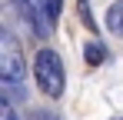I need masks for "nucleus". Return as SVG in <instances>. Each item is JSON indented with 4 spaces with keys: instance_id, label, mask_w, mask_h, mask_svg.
<instances>
[{
    "instance_id": "39448f33",
    "label": "nucleus",
    "mask_w": 123,
    "mask_h": 120,
    "mask_svg": "<svg viewBox=\"0 0 123 120\" xmlns=\"http://www.w3.org/2000/svg\"><path fill=\"white\" fill-rule=\"evenodd\" d=\"M77 10H80V17H83V23H86L90 30H97V23H93V17H90V0H80V3H77Z\"/></svg>"
},
{
    "instance_id": "f257e3e1",
    "label": "nucleus",
    "mask_w": 123,
    "mask_h": 120,
    "mask_svg": "<svg viewBox=\"0 0 123 120\" xmlns=\"http://www.w3.org/2000/svg\"><path fill=\"white\" fill-rule=\"evenodd\" d=\"M27 77V60L20 53V43L13 40V33H0V83H3V100L20 97V83Z\"/></svg>"
},
{
    "instance_id": "423d86ee",
    "label": "nucleus",
    "mask_w": 123,
    "mask_h": 120,
    "mask_svg": "<svg viewBox=\"0 0 123 120\" xmlns=\"http://www.w3.org/2000/svg\"><path fill=\"white\" fill-rule=\"evenodd\" d=\"M0 120H20V117H17V110H13V103H10V100H3V103H0Z\"/></svg>"
},
{
    "instance_id": "0eeeda50",
    "label": "nucleus",
    "mask_w": 123,
    "mask_h": 120,
    "mask_svg": "<svg viewBox=\"0 0 123 120\" xmlns=\"http://www.w3.org/2000/svg\"><path fill=\"white\" fill-rule=\"evenodd\" d=\"M30 120H60V117H57V113H50V110H33Z\"/></svg>"
},
{
    "instance_id": "f03ea898",
    "label": "nucleus",
    "mask_w": 123,
    "mask_h": 120,
    "mask_svg": "<svg viewBox=\"0 0 123 120\" xmlns=\"http://www.w3.org/2000/svg\"><path fill=\"white\" fill-rule=\"evenodd\" d=\"M33 77H37V87H40L43 97H50V100L63 97V87H67V70H63L60 53H53L50 47H43L40 53L33 57Z\"/></svg>"
},
{
    "instance_id": "20e7f679",
    "label": "nucleus",
    "mask_w": 123,
    "mask_h": 120,
    "mask_svg": "<svg viewBox=\"0 0 123 120\" xmlns=\"http://www.w3.org/2000/svg\"><path fill=\"white\" fill-rule=\"evenodd\" d=\"M83 57H86L90 67H97L100 60H106V47H103L100 40H90V43H86V50H83Z\"/></svg>"
},
{
    "instance_id": "6e6552de",
    "label": "nucleus",
    "mask_w": 123,
    "mask_h": 120,
    "mask_svg": "<svg viewBox=\"0 0 123 120\" xmlns=\"http://www.w3.org/2000/svg\"><path fill=\"white\" fill-rule=\"evenodd\" d=\"M113 120H123V117H113Z\"/></svg>"
},
{
    "instance_id": "7ed1b4c3",
    "label": "nucleus",
    "mask_w": 123,
    "mask_h": 120,
    "mask_svg": "<svg viewBox=\"0 0 123 120\" xmlns=\"http://www.w3.org/2000/svg\"><path fill=\"white\" fill-rule=\"evenodd\" d=\"M106 30L123 37V0H113L110 10H106Z\"/></svg>"
}]
</instances>
